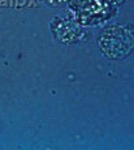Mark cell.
Wrapping results in <instances>:
<instances>
[{"instance_id":"6da1fadb","label":"cell","mask_w":134,"mask_h":150,"mask_svg":"<svg viewBox=\"0 0 134 150\" xmlns=\"http://www.w3.org/2000/svg\"><path fill=\"white\" fill-rule=\"evenodd\" d=\"M99 46L111 59H121L133 50V33L124 26H112L102 34Z\"/></svg>"},{"instance_id":"7a4b0ae2","label":"cell","mask_w":134,"mask_h":150,"mask_svg":"<svg viewBox=\"0 0 134 150\" xmlns=\"http://www.w3.org/2000/svg\"><path fill=\"white\" fill-rule=\"evenodd\" d=\"M72 8L81 22H94L105 18L111 9L107 0H72Z\"/></svg>"}]
</instances>
